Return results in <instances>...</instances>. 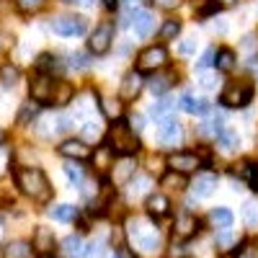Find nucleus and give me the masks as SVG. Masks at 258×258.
<instances>
[{
	"label": "nucleus",
	"instance_id": "nucleus-23",
	"mask_svg": "<svg viewBox=\"0 0 258 258\" xmlns=\"http://www.w3.org/2000/svg\"><path fill=\"white\" fill-rule=\"evenodd\" d=\"M145 207H147V214L153 220H160V217H165V214H170V199L165 197V194H150V197L145 199Z\"/></svg>",
	"mask_w": 258,
	"mask_h": 258
},
{
	"label": "nucleus",
	"instance_id": "nucleus-51",
	"mask_svg": "<svg viewBox=\"0 0 258 258\" xmlns=\"http://www.w3.org/2000/svg\"><path fill=\"white\" fill-rule=\"evenodd\" d=\"M232 243H235V238H232V232H230V230H220V232H217V245H220V248L227 250Z\"/></svg>",
	"mask_w": 258,
	"mask_h": 258
},
{
	"label": "nucleus",
	"instance_id": "nucleus-42",
	"mask_svg": "<svg viewBox=\"0 0 258 258\" xmlns=\"http://www.w3.org/2000/svg\"><path fill=\"white\" fill-rule=\"evenodd\" d=\"M160 183L165 186V188H176V191H183L188 183H186V178H183V173H176V170H168V173L160 178Z\"/></svg>",
	"mask_w": 258,
	"mask_h": 258
},
{
	"label": "nucleus",
	"instance_id": "nucleus-18",
	"mask_svg": "<svg viewBox=\"0 0 258 258\" xmlns=\"http://www.w3.org/2000/svg\"><path fill=\"white\" fill-rule=\"evenodd\" d=\"M31 248L39 255H52V250H54V232H52V227L39 225L34 230V235H31Z\"/></svg>",
	"mask_w": 258,
	"mask_h": 258
},
{
	"label": "nucleus",
	"instance_id": "nucleus-55",
	"mask_svg": "<svg viewBox=\"0 0 258 258\" xmlns=\"http://www.w3.org/2000/svg\"><path fill=\"white\" fill-rule=\"evenodd\" d=\"M68 6H80V8H93L96 0H64Z\"/></svg>",
	"mask_w": 258,
	"mask_h": 258
},
{
	"label": "nucleus",
	"instance_id": "nucleus-29",
	"mask_svg": "<svg viewBox=\"0 0 258 258\" xmlns=\"http://www.w3.org/2000/svg\"><path fill=\"white\" fill-rule=\"evenodd\" d=\"M209 225L217 230V232H220V230H230V227H232V212L225 209V207L212 209V212H209Z\"/></svg>",
	"mask_w": 258,
	"mask_h": 258
},
{
	"label": "nucleus",
	"instance_id": "nucleus-43",
	"mask_svg": "<svg viewBox=\"0 0 258 258\" xmlns=\"http://www.w3.org/2000/svg\"><path fill=\"white\" fill-rule=\"evenodd\" d=\"M98 106H101L103 116H109V119H119V116H121V103L114 101V98H101Z\"/></svg>",
	"mask_w": 258,
	"mask_h": 258
},
{
	"label": "nucleus",
	"instance_id": "nucleus-25",
	"mask_svg": "<svg viewBox=\"0 0 258 258\" xmlns=\"http://www.w3.org/2000/svg\"><path fill=\"white\" fill-rule=\"evenodd\" d=\"M73 98H75L73 83H68V80H57V85H54V96H52V106L62 109V106H70Z\"/></svg>",
	"mask_w": 258,
	"mask_h": 258
},
{
	"label": "nucleus",
	"instance_id": "nucleus-16",
	"mask_svg": "<svg viewBox=\"0 0 258 258\" xmlns=\"http://www.w3.org/2000/svg\"><path fill=\"white\" fill-rule=\"evenodd\" d=\"M129 26H132L135 36L147 39V36H153V31H155V16L150 11H135L132 16H129Z\"/></svg>",
	"mask_w": 258,
	"mask_h": 258
},
{
	"label": "nucleus",
	"instance_id": "nucleus-24",
	"mask_svg": "<svg viewBox=\"0 0 258 258\" xmlns=\"http://www.w3.org/2000/svg\"><path fill=\"white\" fill-rule=\"evenodd\" d=\"M150 116H153V121H155L158 126H160V124H165V121H170V119H176V109H173V101L163 98V101L153 103V106H150Z\"/></svg>",
	"mask_w": 258,
	"mask_h": 258
},
{
	"label": "nucleus",
	"instance_id": "nucleus-14",
	"mask_svg": "<svg viewBox=\"0 0 258 258\" xmlns=\"http://www.w3.org/2000/svg\"><path fill=\"white\" fill-rule=\"evenodd\" d=\"M199 227H202V222H199L197 214L181 212L178 217H176V222H173V235H176L178 240H188V238H194V235L199 232Z\"/></svg>",
	"mask_w": 258,
	"mask_h": 258
},
{
	"label": "nucleus",
	"instance_id": "nucleus-31",
	"mask_svg": "<svg viewBox=\"0 0 258 258\" xmlns=\"http://www.w3.org/2000/svg\"><path fill=\"white\" fill-rule=\"evenodd\" d=\"M178 34H181V21L178 18H165L160 31H158V39H160V44H168V41H176Z\"/></svg>",
	"mask_w": 258,
	"mask_h": 258
},
{
	"label": "nucleus",
	"instance_id": "nucleus-13",
	"mask_svg": "<svg viewBox=\"0 0 258 258\" xmlns=\"http://www.w3.org/2000/svg\"><path fill=\"white\" fill-rule=\"evenodd\" d=\"M158 140H160V147L165 150H173L183 142V126L178 124V119H170L165 124L158 126Z\"/></svg>",
	"mask_w": 258,
	"mask_h": 258
},
{
	"label": "nucleus",
	"instance_id": "nucleus-20",
	"mask_svg": "<svg viewBox=\"0 0 258 258\" xmlns=\"http://www.w3.org/2000/svg\"><path fill=\"white\" fill-rule=\"evenodd\" d=\"M176 106H178V109H183L186 114H194V116H204V114H209V109H212V103H209L207 98L191 96V93H183Z\"/></svg>",
	"mask_w": 258,
	"mask_h": 258
},
{
	"label": "nucleus",
	"instance_id": "nucleus-56",
	"mask_svg": "<svg viewBox=\"0 0 258 258\" xmlns=\"http://www.w3.org/2000/svg\"><path fill=\"white\" fill-rule=\"evenodd\" d=\"M111 258H137V255H135L132 250H126V248H119V250H116Z\"/></svg>",
	"mask_w": 258,
	"mask_h": 258
},
{
	"label": "nucleus",
	"instance_id": "nucleus-60",
	"mask_svg": "<svg viewBox=\"0 0 258 258\" xmlns=\"http://www.w3.org/2000/svg\"><path fill=\"white\" fill-rule=\"evenodd\" d=\"M0 142H6V132H3V129H0Z\"/></svg>",
	"mask_w": 258,
	"mask_h": 258
},
{
	"label": "nucleus",
	"instance_id": "nucleus-48",
	"mask_svg": "<svg viewBox=\"0 0 258 258\" xmlns=\"http://www.w3.org/2000/svg\"><path fill=\"white\" fill-rule=\"evenodd\" d=\"M235 258H258V248L253 243H243L238 250H235Z\"/></svg>",
	"mask_w": 258,
	"mask_h": 258
},
{
	"label": "nucleus",
	"instance_id": "nucleus-21",
	"mask_svg": "<svg viewBox=\"0 0 258 258\" xmlns=\"http://www.w3.org/2000/svg\"><path fill=\"white\" fill-rule=\"evenodd\" d=\"M64 68H68V64H62L59 57L52 54V52H41L36 57V62H34V70L36 73H44V75H59Z\"/></svg>",
	"mask_w": 258,
	"mask_h": 258
},
{
	"label": "nucleus",
	"instance_id": "nucleus-22",
	"mask_svg": "<svg viewBox=\"0 0 258 258\" xmlns=\"http://www.w3.org/2000/svg\"><path fill=\"white\" fill-rule=\"evenodd\" d=\"M114 158H116V153L109 147V145H98L93 153H91V163H93V168L98 170V173H106V170H111V165H114Z\"/></svg>",
	"mask_w": 258,
	"mask_h": 258
},
{
	"label": "nucleus",
	"instance_id": "nucleus-30",
	"mask_svg": "<svg viewBox=\"0 0 258 258\" xmlns=\"http://www.w3.org/2000/svg\"><path fill=\"white\" fill-rule=\"evenodd\" d=\"M31 255H34V248L26 240H11L3 248V258H31Z\"/></svg>",
	"mask_w": 258,
	"mask_h": 258
},
{
	"label": "nucleus",
	"instance_id": "nucleus-46",
	"mask_svg": "<svg viewBox=\"0 0 258 258\" xmlns=\"http://www.w3.org/2000/svg\"><path fill=\"white\" fill-rule=\"evenodd\" d=\"M103 240H93L91 245H85V250H83V258H101L103 255Z\"/></svg>",
	"mask_w": 258,
	"mask_h": 258
},
{
	"label": "nucleus",
	"instance_id": "nucleus-49",
	"mask_svg": "<svg viewBox=\"0 0 258 258\" xmlns=\"http://www.w3.org/2000/svg\"><path fill=\"white\" fill-rule=\"evenodd\" d=\"M214 57H217V49H214V47H209V49L202 54V59H199V70H207V68H212V64H214Z\"/></svg>",
	"mask_w": 258,
	"mask_h": 258
},
{
	"label": "nucleus",
	"instance_id": "nucleus-41",
	"mask_svg": "<svg viewBox=\"0 0 258 258\" xmlns=\"http://www.w3.org/2000/svg\"><path fill=\"white\" fill-rule=\"evenodd\" d=\"M243 222L250 227V230H258V202L250 199L243 204Z\"/></svg>",
	"mask_w": 258,
	"mask_h": 258
},
{
	"label": "nucleus",
	"instance_id": "nucleus-59",
	"mask_svg": "<svg viewBox=\"0 0 258 258\" xmlns=\"http://www.w3.org/2000/svg\"><path fill=\"white\" fill-rule=\"evenodd\" d=\"M3 238H6V220L0 217V243H3Z\"/></svg>",
	"mask_w": 258,
	"mask_h": 258
},
{
	"label": "nucleus",
	"instance_id": "nucleus-11",
	"mask_svg": "<svg viewBox=\"0 0 258 258\" xmlns=\"http://www.w3.org/2000/svg\"><path fill=\"white\" fill-rule=\"evenodd\" d=\"M145 85H147V80L142 78L140 70H129V73L121 78V83H119V98H121V101H135V98L145 91Z\"/></svg>",
	"mask_w": 258,
	"mask_h": 258
},
{
	"label": "nucleus",
	"instance_id": "nucleus-15",
	"mask_svg": "<svg viewBox=\"0 0 258 258\" xmlns=\"http://www.w3.org/2000/svg\"><path fill=\"white\" fill-rule=\"evenodd\" d=\"M188 186H191V197L194 199H207V197L214 194V188H217V173H207V170H202Z\"/></svg>",
	"mask_w": 258,
	"mask_h": 258
},
{
	"label": "nucleus",
	"instance_id": "nucleus-26",
	"mask_svg": "<svg viewBox=\"0 0 258 258\" xmlns=\"http://www.w3.org/2000/svg\"><path fill=\"white\" fill-rule=\"evenodd\" d=\"M217 142V150L220 153H225V155H230V153H235V150L240 147V135L235 132V129H230V126H225V132L214 140Z\"/></svg>",
	"mask_w": 258,
	"mask_h": 258
},
{
	"label": "nucleus",
	"instance_id": "nucleus-2",
	"mask_svg": "<svg viewBox=\"0 0 258 258\" xmlns=\"http://www.w3.org/2000/svg\"><path fill=\"white\" fill-rule=\"evenodd\" d=\"M16 186L18 191L24 194V197H29L31 202H39L44 204L52 199V183L47 178V173L36 165H26V168H18L16 170Z\"/></svg>",
	"mask_w": 258,
	"mask_h": 258
},
{
	"label": "nucleus",
	"instance_id": "nucleus-34",
	"mask_svg": "<svg viewBox=\"0 0 258 258\" xmlns=\"http://www.w3.org/2000/svg\"><path fill=\"white\" fill-rule=\"evenodd\" d=\"M39 109H41V106H39V103H34V101L24 103V106H21V111L16 114V124H18V126H29L31 121H36Z\"/></svg>",
	"mask_w": 258,
	"mask_h": 258
},
{
	"label": "nucleus",
	"instance_id": "nucleus-10",
	"mask_svg": "<svg viewBox=\"0 0 258 258\" xmlns=\"http://www.w3.org/2000/svg\"><path fill=\"white\" fill-rule=\"evenodd\" d=\"M135 173H137V160H135L132 155H124V158L114 160V165H111V170H109L114 186H126L129 181L135 178Z\"/></svg>",
	"mask_w": 258,
	"mask_h": 258
},
{
	"label": "nucleus",
	"instance_id": "nucleus-17",
	"mask_svg": "<svg viewBox=\"0 0 258 258\" xmlns=\"http://www.w3.org/2000/svg\"><path fill=\"white\" fill-rule=\"evenodd\" d=\"M176 80H178V75H176L173 70L163 68V70H158V73L150 75V80H147V88L153 91L155 96H163V93H168L170 88H173Z\"/></svg>",
	"mask_w": 258,
	"mask_h": 258
},
{
	"label": "nucleus",
	"instance_id": "nucleus-32",
	"mask_svg": "<svg viewBox=\"0 0 258 258\" xmlns=\"http://www.w3.org/2000/svg\"><path fill=\"white\" fill-rule=\"evenodd\" d=\"M83 250H85V245H83L80 235H68L62 240V258H80Z\"/></svg>",
	"mask_w": 258,
	"mask_h": 258
},
{
	"label": "nucleus",
	"instance_id": "nucleus-54",
	"mask_svg": "<svg viewBox=\"0 0 258 258\" xmlns=\"http://www.w3.org/2000/svg\"><path fill=\"white\" fill-rule=\"evenodd\" d=\"M255 47H258V41H255V36H253V34L243 36V49H245V52H255Z\"/></svg>",
	"mask_w": 258,
	"mask_h": 258
},
{
	"label": "nucleus",
	"instance_id": "nucleus-7",
	"mask_svg": "<svg viewBox=\"0 0 258 258\" xmlns=\"http://www.w3.org/2000/svg\"><path fill=\"white\" fill-rule=\"evenodd\" d=\"M54 75H44V73H36L29 83V101L39 103V106H52V96H54Z\"/></svg>",
	"mask_w": 258,
	"mask_h": 258
},
{
	"label": "nucleus",
	"instance_id": "nucleus-44",
	"mask_svg": "<svg viewBox=\"0 0 258 258\" xmlns=\"http://www.w3.org/2000/svg\"><path fill=\"white\" fill-rule=\"evenodd\" d=\"M80 132H83V140L88 142V140H98V137L103 135V129H101V124H98L96 119H88V121L80 126Z\"/></svg>",
	"mask_w": 258,
	"mask_h": 258
},
{
	"label": "nucleus",
	"instance_id": "nucleus-40",
	"mask_svg": "<svg viewBox=\"0 0 258 258\" xmlns=\"http://www.w3.org/2000/svg\"><path fill=\"white\" fill-rule=\"evenodd\" d=\"M88 68H91V54L88 52L68 54V70H88Z\"/></svg>",
	"mask_w": 258,
	"mask_h": 258
},
{
	"label": "nucleus",
	"instance_id": "nucleus-36",
	"mask_svg": "<svg viewBox=\"0 0 258 258\" xmlns=\"http://www.w3.org/2000/svg\"><path fill=\"white\" fill-rule=\"evenodd\" d=\"M49 0H13V6L18 13H24V16H36L39 11H44L47 8Z\"/></svg>",
	"mask_w": 258,
	"mask_h": 258
},
{
	"label": "nucleus",
	"instance_id": "nucleus-12",
	"mask_svg": "<svg viewBox=\"0 0 258 258\" xmlns=\"http://www.w3.org/2000/svg\"><path fill=\"white\" fill-rule=\"evenodd\" d=\"M57 153L64 160H91L93 150L88 147V142H85V140H62L57 145Z\"/></svg>",
	"mask_w": 258,
	"mask_h": 258
},
{
	"label": "nucleus",
	"instance_id": "nucleus-61",
	"mask_svg": "<svg viewBox=\"0 0 258 258\" xmlns=\"http://www.w3.org/2000/svg\"><path fill=\"white\" fill-rule=\"evenodd\" d=\"M39 258H52V255H39Z\"/></svg>",
	"mask_w": 258,
	"mask_h": 258
},
{
	"label": "nucleus",
	"instance_id": "nucleus-45",
	"mask_svg": "<svg viewBox=\"0 0 258 258\" xmlns=\"http://www.w3.org/2000/svg\"><path fill=\"white\" fill-rule=\"evenodd\" d=\"M197 80H199V85L202 88H207V91H212V88H217V83H220V78H217V73L214 70H199L197 73Z\"/></svg>",
	"mask_w": 258,
	"mask_h": 258
},
{
	"label": "nucleus",
	"instance_id": "nucleus-5",
	"mask_svg": "<svg viewBox=\"0 0 258 258\" xmlns=\"http://www.w3.org/2000/svg\"><path fill=\"white\" fill-rule=\"evenodd\" d=\"M168 68V49L165 44H150L137 54V70L140 73H158Z\"/></svg>",
	"mask_w": 258,
	"mask_h": 258
},
{
	"label": "nucleus",
	"instance_id": "nucleus-28",
	"mask_svg": "<svg viewBox=\"0 0 258 258\" xmlns=\"http://www.w3.org/2000/svg\"><path fill=\"white\" fill-rule=\"evenodd\" d=\"M62 170H64V176L70 178V183H73V186H83V181L88 178V173H85V165H83V160H64Z\"/></svg>",
	"mask_w": 258,
	"mask_h": 258
},
{
	"label": "nucleus",
	"instance_id": "nucleus-35",
	"mask_svg": "<svg viewBox=\"0 0 258 258\" xmlns=\"http://www.w3.org/2000/svg\"><path fill=\"white\" fill-rule=\"evenodd\" d=\"M18 80H21V68L6 62L3 68H0V85H3V88H13Z\"/></svg>",
	"mask_w": 258,
	"mask_h": 258
},
{
	"label": "nucleus",
	"instance_id": "nucleus-1",
	"mask_svg": "<svg viewBox=\"0 0 258 258\" xmlns=\"http://www.w3.org/2000/svg\"><path fill=\"white\" fill-rule=\"evenodd\" d=\"M124 235H126V243L140 253H155L160 248V230L150 214L147 217H129Z\"/></svg>",
	"mask_w": 258,
	"mask_h": 258
},
{
	"label": "nucleus",
	"instance_id": "nucleus-33",
	"mask_svg": "<svg viewBox=\"0 0 258 258\" xmlns=\"http://www.w3.org/2000/svg\"><path fill=\"white\" fill-rule=\"evenodd\" d=\"M49 217L57 222H73V220H78V209L73 204H54V207H49Z\"/></svg>",
	"mask_w": 258,
	"mask_h": 258
},
{
	"label": "nucleus",
	"instance_id": "nucleus-47",
	"mask_svg": "<svg viewBox=\"0 0 258 258\" xmlns=\"http://www.w3.org/2000/svg\"><path fill=\"white\" fill-rule=\"evenodd\" d=\"M194 52H197V39L186 36V39L181 41V47H178V54H181V57H191Z\"/></svg>",
	"mask_w": 258,
	"mask_h": 258
},
{
	"label": "nucleus",
	"instance_id": "nucleus-57",
	"mask_svg": "<svg viewBox=\"0 0 258 258\" xmlns=\"http://www.w3.org/2000/svg\"><path fill=\"white\" fill-rule=\"evenodd\" d=\"M101 3H103L106 11H116L119 8V0H101Z\"/></svg>",
	"mask_w": 258,
	"mask_h": 258
},
{
	"label": "nucleus",
	"instance_id": "nucleus-3",
	"mask_svg": "<svg viewBox=\"0 0 258 258\" xmlns=\"http://www.w3.org/2000/svg\"><path fill=\"white\" fill-rule=\"evenodd\" d=\"M103 142L109 145L119 158L135 155V153H140V147H142L137 132L129 126V121H121V119H116V121L109 126V132H106V140H103Z\"/></svg>",
	"mask_w": 258,
	"mask_h": 258
},
{
	"label": "nucleus",
	"instance_id": "nucleus-52",
	"mask_svg": "<svg viewBox=\"0 0 258 258\" xmlns=\"http://www.w3.org/2000/svg\"><path fill=\"white\" fill-rule=\"evenodd\" d=\"M168 258H186V245L183 243H173L168 248Z\"/></svg>",
	"mask_w": 258,
	"mask_h": 258
},
{
	"label": "nucleus",
	"instance_id": "nucleus-58",
	"mask_svg": "<svg viewBox=\"0 0 258 258\" xmlns=\"http://www.w3.org/2000/svg\"><path fill=\"white\" fill-rule=\"evenodd\" d=\"M217 3H220V8H232V6H238L240 0H217Z\"/></svg>",
	"mask_w": 258,
	"mask_h": 258
},
{
	"label": "nucleus",
	"instance_id": "nucleus-4",
	"mask_svg": "<svg viewBox=\"0 0 258 258\" xmlns=\"http://www.w3.org/2000/svg\"><path fill=\"white\" fill-rule=\"evenodd\" d=\"M255 96V88L253 83L248 80H230L222 93H220V103L225 106V109H245V106L253 101Z\"/></svg>",
	"mask_w": 258,
	"mask_h": 258
},
{
	"label": "nucleus",
	"instance_id": "nucleus-37",
	"mask_svg": "<svg viewBox=\"0 0 258 258\" xmlns=\"http://www.w3.org/2000/svg\"><path fill=\"white\" fill-rule=\"evenodd\" d=\"M199 137H212V140H217L222 132H225V121L222 119H209L204 124H199Z\"/></svg>",
	"mask_w": 258,
	"mask_h": 258
},
{
	"label": "nucleus",
	"instance_id": "nucleus-9",
	"mask_svg": "<svg viewBox=\"0 0 258 258\" xmlns=\"http://www.w3.org/2000/svg\"><path fill=\"white\" fill-rule=\"evenodd\" d=\"M204 165L202 155L199 153H194V150H181V153H173L168 158V168L170 170H176V173H197V170Z\"/></svg>",
	"mask_w": 258,
	"mask_h": 258
},
{
	"label": "nucleus",
	"instance_id": "nucleus-27",
	"mask_svg": "<svg viewBox=\"0 0 258 258\" xmlns=\"http://www.w3.org/2000/svg\"><path fill=\"white\" fill-rule=\"evenodd\" d=\"M214 64H217V73H232L235 64H238V54L230 47H220L217 57H214Z\"/></svg>",
	"mask_w": 258,
	"mask_h": 258
},
{
	"label": "nucleus",
	"instance_id": "nucleus-62",
	"mask_svg": "<svg viewBox=\"0 0 258 258\" xmlns=\"http://www.w3.org/2000/svg\"><path fill=\"white\" fill-rule=\"evenodd\" d=\"M199 3H202V0H199Z\"/></svg>",
	"mask_w": 258,
	"mask_h": 258
},
{
	"label": "nucleus",
	"instance_id": "nucleus-8",
	"mask_svg": "<svg viewBox=\"0 0 258 258\" xmlns=\"http://www.w3.org/2000/svg\"><path fill=\"white\" fill-rule=\"evenodd\" d=\"M49 29L57 36H83L85 29H88V21L75 13H64V16H54L49 21Z\"/></svg>",
	"mask_w": 258,
	"mask_h": 258
},
{
	"label": "nucleus",
	"instance_id": "nucleus-19",
	"mask_svg": "<svg viewBox=\"0 0 258 258\" xmlns=\"http://www.w3.org/2000/svg\"><path fill=\"white\" fill-rule=\"evenodd\" d=\"M150 194H153V178H150L147 173H135V178L126 183V197L137 202V199H147Z\"/></svg>",
	"mask_w": 258,
	"mask_h": 258
},
{
	"label": "nucleus",
	"instance_id": "nucleus-53",
	"mask_svg": "<svg viewBox=\"0 0 258 258\" xmlns=\"http://www.w3.org/2000/svg\"><path fill=\"white\" fill-rule=\"evenodd\" d=\"M126 121H129V126H132L137 135H140L142 129H145V119H142L140 114H129V119H126Z\"/></svg>",
	"mask_w": 258,
	"mask_h": 258
},
{
	"label": "nucleus",
	"instance_id": "nucleus-6",
	"mask_svg": "<svg viewBox=\"0 0 258 258\" xmlns=\"http://www.w3.org/2000/svg\"><path fill=\"white\" fill-rule=\"evenodd\" d=\"M114 34H116V26L111 24V21H101L88 36V52L98 54V57L109 54V49L114 47Z\"/></svg>",
	"mask_w": 258,
	"mask_h": 258
},
{
	"label": "nucleus",
	"instance_id": "nucleus-50",
	"mask_svg": "<svg viewBox=\"0 0 258 258\" xmlns=\"http://www.w3.org/2000/svg\"><path fill=\"white\" fill-rule=\"evenodd\" d=\"M158 11H176L181 6V0H150Z\"/></svg>",
	"mask_w": 258,
	"mask_h": 258
},
{
	"label": "nucleus",
	"instance_id": "nucleus-39",
	"mask_svg": "<svg viewBox=\"0 0 258 258\" xmlns=\"http://www.w3.org/2000/svg\"><path fill=\"white\" fill-rule=\"evenodd\" d=\"M11 165H13V147L8 142H0V181L11 173Z\"/></svg>",
	"mask_w": 258,
	"mask_h": 258
},
{
	"label": "nucleus",
	"instance_id": "nucleus-38",
	"mask_svg": "<svg viewBox=\"0 0 258 258\" xmlns=\"http://www.w3.org/2000/svg\"><path fill=\"white\" fill-rule=\"evenodd\" d=\"M240 178H243L253 191H258V163H255V160H245V163L240 165Z\"/></svg>",
	"mask_w": 258,
	"mask_h": 258
}]
</instances>
